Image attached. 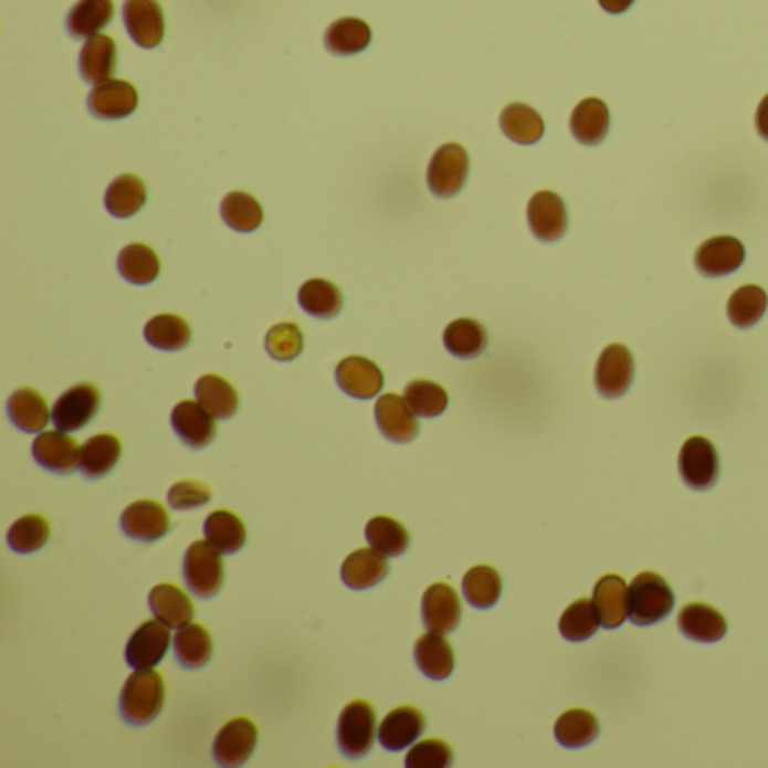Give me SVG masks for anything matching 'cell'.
Returning a JSON list of instances; mask_svg holds the SVG:
<instances>
[{"label": "cell", "instance_id": "obj_1", "mask_svg": "<svg viewBox=\"0 0 768 768\" xmlns=\"http://www.w3.org/2000/svg\"><path fill=\"white\" fill-rule=\"evenodd\" d=\"M165 705V681L156 670H136L120 694V715L131 726L158 719Z\"/></svg>", "mask_w": 768, "mask_h": 768}, {"label": "cell", "instance_id": "obj_2", "mask_svg": "<svg viewBox=\"0 0 768 768\" xmlns=\"http://www.w3.org/2000/svg\"><path fill=\"white\" fill-rule=\"evenodd\" d=\"M674 609V590L659 572H640L629 586V620L649 627L665 620Z\"/></svg>", "mask_w": 768, "mask_h": 768}, {"label": "cell", "instance_id": "obj_3", "mask_svg": "<svg viewBox=\"0 0 768 768\" xmlns=\"http://www.w3.org/2000/svg\"><path fill=\"white\" fill-rule=\"evenodd\" d=\"M377 713L368 701H351L338 717V748L349 759L366 757L377 741Z\"/></svg>", "mask_w": 768, "mask_h": 768}, {"label": "cell", "instance_id": "obj_4", "mask_svg": "<svg viewBox=\"0 0 768 768\" xmlns=\"http://www.w3.org/2000/svg\"><path fill=\"white\" fill-rule=\"evenodd\" d=\"M221 550L214 548L208 539L206 541H194L188 550H186V559H183V579L188 583V588L197 598L210 600L214 598L221 586H223V559H221Z\"/></svg>", "mask_w": 768, "mask_h": 768}, {"label": "cell", "instance_id": "obj_5", "mask_svg": "<svg viewBox=\"0 0 768 768\" xmlns=\"http://www.w3.org/2000/svg\"><path fill=\"white\" fill-rule=\"evenodd\" d=\"M681 481L692 490H711L719 481V453L705 438H690L678 453Z\"/></svg>", "mask_w": 768, "mask_h": 768}, {"label": "cell", "instance_id": "obj_6", "mask_svg": "<svg viewBox=\"0 0 768 768\" xmlns=\"http://www.w3.org/2000/svg\"><path fill=\"white\" fill-rule=\"evenodd\" d=\"M466 176H469V154L460 145L449 143L433 154L429 162L427 181L435 197L451 199L464 188Z\"/></svg>", "mask_w": 768, "mask_h": 768}, {"label": "cell", "instance_id": "obj_7", "mask_svg": "<svg viewBox=\"0 0 768 768\" xmlns=\"http://www.w3.org/2000/svg\"><path fill=\"white\" fill-rule=\"evenodd\" d=\"M102 406V394L93 383H77L54 401L52 422L56 429L75 433L84 429Z\"/></svg>", "mask_w": 768, "mask_h": 768}, {"label": "cell", "instance_id": "obj_8", "mask_svg": "<svg viewBox=\"0 0 768 768\" xmlns=\"http://www.w3.org/2000/svg\"><path fill=\"white\" fill-rule=\"evenodd\" d=\"M169 624H165L162 620H147L145 624H140L134 635L127 642L125 656L129 667L134 670H154L169 652L171 644V633H169Z\"/></svg>", "mask_w": 768, "mask_h": 768}, {"label": "cell", "instance_id": "obj_9", "mask_svg": "<svg viewBox=\"0 0 768 768\" xmlns=\"http://www.w3.org/2000/svg\"><path fill=\"white\" fill-rule=\"evenodd\" d=\"M633 375H635V364L629 347L620 343L604 347L596 368V388L602 397L618 399L627 394V390L633 383Z\"/></svg>", "mask_w": 768, "mask_h": 768}, {"label": "cell", "instance_id": "obj_10", "mask_svg": "<svg viewBox=\"0 0 768 768\" xmlns=\"http://www.w3.org/2000/svg\"><path fill=\"white\" fill-rule=\"evenodd\" d=\"M32 455L43 469L54 471V474H73L80 469L82 446L62 429L41 431L32 444Z\"/></svg>", "mask_w": 768, "mask_h": 768}, {"label": "cell", "instance_id": "obj_11", "mask_svg": "<svg viewBox=\"0 0 768 768\" xmlns=\"http://www.w3.org/2000/svg\"><path fill=\"white\" fill-rule=\"evenodd\" d=\"M527 223L539 242H559L568 230L566 203L555 192H537L527 203Z\"/></svg>", "mask_w": 768, "mask_h": 768}, {"label": "cell", "instance_id": "obj_12", "mask_svg": "<svg viewBox=\"0 0 768 768\" xmlns=\"http://www.w3.org/2000/svg\"><path fill=\"white\" fill-rule=\"evenodd\" d=\"M375 418L379 431L397 444L412 442L420 435L418 412L408 406V401L399 394H381L375 406Z\"/></svg>", "mask_w": 768, "mask_h": 768}, {"label": "cell", "instance_id": "obj_13", "mask_svg": "<svg viewBox=\"0 0 768 768\" xmlns=\"http://www.w3.org/2000/svg\"><path fill=\"white\" fill-rule=\"evenodd\" d=\"M257 746V726L255 722L240 717L228 722L214 739V761L221 766H242L249 761Z\"/></svg>", "mask_w": 768, "mask_h": 768}, {"label": "cell", "instance_id": "obj_14", "mask_svg": "<svg viewBox=\"0 0 768 768\" xmlns=\"http://www.w3.org/2000/svg\"><path fill=\"white\" fill-rule=\"evenodd\" d=\"M120 525H123V532L129 539L143 541V544H154V541L162 539L171 527L167 509L156 501L131 503L123 512Z\"/></svg>", "mask_w": 768, "mask_h": 768}, {"label": "cell", "instance_id": "obj_15", "mask_svg": "<svg viewBox=\"0 0 768 768\" xmlns=\"http://www.w3.org/2000/svg\"><path fill=\"white\" fill-rule=\"evenodd\" d=\"M138 91L123 80H108L97 84L88 95V108L99 120H123L138 108Z\"/></svg>", "mask_w": 768, "mask_h": 768}, {"label": "cell", "instance_id": "obj_16", "mask_svg": "<svg viewBox=\"0 0 768 768\" xmlns=\"http://www.w3.org/2000/svg\"><path fill=\"white\" fill-rule=\"evenodd\" d=\"M462 618V604L451 583L438 581L427 588L422 598V620L429 631L451 633L457 629Z\"/></svg>", "mask_w": 768, "mask_h": 768}, {"label": "cell", "instance_id": "obj_17", "mask_svg": "<svg viewBox=\"0 0 768 768\" xmlns=\"http://www.w3.org/2000/svg\"><path fill=\"white\" fill-rule=\"evenodd\" d=\"M125 25L140 48H158L165 39V14L158 0H125Z\"/></svg>", "mask_w": 768, "mask_h": 768}, {"label": "cell", "instance_id": "obj_18", "mask_svg": "<svg viewBox=\"0 0 768 768\" xmlns=\"http://www.w3.org/2000/svg\"><path fill=\"white\" fill-rule=\"evenodd\" d=\"M746 260V249L735 238H713L698 246L694 255L696 271L705 277H724L735 273Z\"/></svg>", "mask_w": 768, "mask_h": 768}, {"label": "cell", "instance_id": "obj_19", "mask_svg": "<svg viewBox=\"0 0 768 768\" xmlns=\"http://www.w3.org/2000/svg\"><path fill=\"white\" fill-rule=\"evenodd\" d=\"M171 427L190 449H206L217 438V424L199 401H181L171 412Z\"/></svg>", "mask_w": 768, "mask_h": 768}, {"label": "cell", "instance_id": "obj_20", "mask_svg": "<svg viewBox=\"0 0 768 768\" xmlns=\"http://www.w3.org/2000/svg\"><path fill=\"white\" fill-rule=\"evenodd\" d=\"M427 728V717L412 705L394 707L379 726V741L386 750H403L415 744Z\"/></svg>", "mask_w": 768, "mask_h": 768}, {"label": "cell", "instance_id": "obj_21", "mask_svg": "<svg viewBox=\"0 0 768 768\" xmlns=\"http://www.w3.org/2000/svg\"><path fill=\"white\" fill-rule=\"evenodd\" d=\"M336 383L354 399H372L383 388V372L366 357H347L336 368Z\"/></svg>", "mask_w": 768, "mask_h": 768}, {"label": "cell", "instance_id": "obj_22", "mask_svg": "<svg viewBox=\"0 0 768 768\" xmlns=\"http://www.w3.org/2000/svg\"><path fill=\"white\" fill-rule=\"evenodd\" d=\"M609 125H611L609 108L598 97H588L579 102L570 115V134L577 143L586 147L600 145L609 134Z\"/></svg>", "mask_w": 768, "mask_h": 768}, {"label": "cell", "instance_id": "obj_23", "mask_svg": "<svg viewBox=\"0 0 768 768\" xmlns=\"http://www.w3.org/2000/svg\"><path fill=\"white\" fill-rule=\"evenodd\" d=\"M390 572V564L383 553L375 548H361L354 550L340 568L343 583L354 590H366L377 583H381Z\"/></svg>", "mask_w": 768, "mask_h": 768}, {"label": "cell", "instance_id": "obj_24", "mask_svg": "<svg viewBox=\"0 0 768 768\" xmlns=\"http://www.w3.org/2000/svg\"><path fill=\"white\" fill-rule=\"evenodd\" d=\"M593 607L600 624L618 629L629 618V586L620 575H604L593 593Z\"/></svg>", "mask_w": 768, "mask_h": 768}, {"label": "cell", "instance_id": "obj_25", "mask_svg": "<svg viewBox=\"0 0 768 768\" xmlns=\"http://www.w3.org/2000/svg\"><path fill=\"white\" fill-rule=\"evenodd\" d=\"M149 607L151 613L162 620L165 624L181 629L192 622L194 618V604L188 598L186 590L176 583H158L149 593Z\"/></svg>", "mask_w": 768, "mask_h": 768}, {"label": "cell", "instance_id": "obj_26", "mask_svg": "<svg viewBox=\"0 0 768 768\" xmlns=\"http://www.w3.org/2000/svg\"><path fill=\"white\" fill-rule=\"evenodd\" d=\"M117 66V45L106 34H95L86 39L80 54V73L91 84H104L113 80Z\"/></svg>", "mask_w": 768, "mask_h": 768}, {"label": "cell", "instance_id": "obj_27", "mask_svg": "<svg viewBox=\"0 0 768 768\" xmlns=\"http://www.w3.org/2000/svg\"><path fill=\"white\" fill-rule=\"evenodd\" d=\"M415 663L424 676L433 681H444L455 667V654L444 633L429 631L415 642Z\"/></svg>", "mask_w": 768, "mask_h": 768}, {"label": "cell", "instance_id": "obj_28", "mask_svg": "<svg viewBox=\"0 0 768 768\" xmlns=\"http://www.w3.org/2000/svg\"><path fill=\"white\" fill-rule=\"evenodd\" d=\"M8 415L12 424L23 433H41L52 420V412L41 392L34 388L17 390L8 401Z\"/></svg>", "mask_w": 768, "mask_h": 768}, {"label": "cell", "instance_id": "obj_29", "mask_svg": "<svg viewBox=\"0 0 768 768\" xmlns=\"http://www.w3.org/2000/svg\"><path fill=\"white\" fill-rule=\"evenodd\" d=\"M678 629L683 635L696 642H717L726 635V618L711 604H687L678 613Z\"/></svg>", "mask_w": 768, "mask_h": 768}, {"label": "cell", "instance_id": "obj_30", "mask_svg": "<svg viewBox=\"0 0 768 768\" xmlns=\"http://www.w3.org/2000/svg\"><path fill=\"white\" fill-rule=\"evenodd\" d=\"M123 455V442L111 433H99L93 435L84 446L80 455V469L82 474L91 481L104 478L106 474L115 469V464L120 462Z\"/></svg>", "mask_w": 768, "mask_h": 768}, {"label": "cell", "instance_id": "obj_31", "mask_svg": "<svg viewBox=\"0 0 768 768\" xmlns=\"http://www.w3.org/2000/svg\"><path fill=\"white\" fill-rule=\"evenodd\" d=\"M197 401L210 412L214 420H230L240 408V394L230 381L219 375H203L197 386Z\"/></svg>", "mask_w": 768, "mask_h": 768}, {"label": "cell", "instance_id": "obj_32", "mask_svg": "<svg viewBox=\"0 0 768 768\" xmlns=\"http://www.w3.org/2000/svg\"><path fill=\"white\" fill-rule=\"evenodd\" d=\"M214 652L212 635L203 624H186L173 638V654L188 670H201L210 663Z\"/></svg>", "mask_w": 768, "mask_h": 768}, {"label": "cell", "instance_id": "obj_33", "mask_svg": "<svg viewBox=\"0 0 768 768\" xmlns=\"http://www.w3.org/2000/svg\"><path fill=\"white\" fill-rule=\"evenodd\" d=\"M203 535L223 555H234L246 544V525L238 514L228 509H217L206 518Z\"/></svg>", "mask_w": 768, "mask_h": 768}, {"label": "cell", "instance_id": "obj_34", "mask_svg": "<svg viewBox=\"0 0 768 768\" xmlns=\"http://www.w3.org/2000/svg\"><path fill=\"white\" fill-rule=\"evenodd\" d=\"M104 203H106V210L117 219L134 217L147 203V186L143 179H138V176H134V173L117 176V179L106 190Z\"/></svg>", "mask_w": 768, "mask_h": 768}, {"label": "cell", "instance_id": "obj_35", "mask_svg": "<svg viewBox=\"0 0 768 768\" xmlns=\"http://www.w3.org/2000/svg\"><path fill=\"white\" fill-rule=\"evenodd\" d=\"M501 129L503 134L518 145H535L541 140L546 125L544 117L527 104H509L501 113Z\"/></svg>", "mask_w": 768, "mask_h": 768}, {"label": "cell", "instance_id": "obj_36", "mask_svg": "<svg viewBox=\"0 0 768 768\" xmlns=\"http://www.w3.org/2000/svg\"><path fill=\"white\" fill-rule=\"evenodd\" d=\"M487 329L471 318H457L444 329V347L457 359H476L487 349Z\"/></svg>", "mask_w": 768, "mask_h": 768}, {"label": "cell", "instance_id": "obj_37", "mask_svg": "<svg viewBox=\"0 0 768 768\" xmlns=\"http://www.w3.org/2000/svg\"><path fill=\"white\" fill-rule=\"evenodd\" d=\"M372 41V30L361 19H338L325 32V48L336 56L364 52Z\"/></svg>", "mask_w": 768, "mask_h": 768}, {"label": "cell", "instance_id": "obj_38", "mask_svg": "<svg viewBox=\"0 0 768 768\" xmlns=\"http://www.w3.org/2000/svg\"><path fill=\"white\" fill-rule=\"evenodd\" d=\"M113 0H80L66 19V28L75 39H91L113 21Z\"/></svg>", "mask_w": 768, "mask_h": 768}, {"label": "cell", "instance_id": "obj_39", "mask_svg": "<svg viewBox=\"0 0 768 768\" xmlns=\"http://www.w3.org/2000/svg\"><path fill=\"white\" fill-rule=\"evenodd\" d=\"M301 307L314 318H336L343 309V293L336 284L323 277L307 280L298 293Z\"/></svg>", "mask_w": 768, "mask_h": 768}, {"label": "cell", "instance_id": "obj_40", "mask_svg": "<svg viewBox=\"0 0 768 768\" xmlns=\"http://www.w3.org/2000/svg\"><path fill=\"white\" fill-rule=\"evenodd\" d=\"M462 593L476 609H492L503 593V579L492 566H474L462 579Z\"/></svg>", "mask_w": 768, "mask_h": 768}, {"label": "cell", "instance_id": "obj_41", "mask_svg": "<svg viewBox=\"0 0 768 768\" xmlns=\"http://www.w3.org/2000/svg\"><path fill=\"white\" fill-rule=\"evenodd\" d=\"M145 338L151 347L165 349V351H179L190 345L192 329L186 318L173 314H160L154 316L145 325Z\"/></svg>", "mask_w": 768, "mask_h": 768}, {"label": "cell", "instance_id": "obj_42", "mask_svg": "<svg viewBox=\"0 0 768 768\" xmlns=\"http://www.w3.org/2000/svg\"><path fill=\"white\" fill-rule=\"evenodd\" d=\"M368 544L386 557H401L410 546L408 529L392 516H375L366 525Z\"/></svg>", "mask_w": 768, "mask_h": 768}, {"label": "cell", "instance_id": "obj_43", "mask_svg": "<svg viewBox=\"0 0 768 768\" xmlns=\"http://www.w3.org/2000/svg\"><path fill=\"white\" fill-rule=\"evenodd\" d=\"M598 735H600L598 717L593 713L581 711V707L564 713L555 726V737L566 748H581L590 741H596Z\"/></svg>", "mask_w": 768, "mask_h": 768}, {"label": "cell", "instance_id": "obj_44", "mask_svg": "<svg viewBox=\"0 0 768 768\" xmlns=\"http://www.w3.org/2000/svg\"><path fill=\"white\" fill-rule=\"evenodd\" d=\"M768 307V298L766 291L761 286L755 284H746L739 286L728 301V318L735 327L739 329H748L753 325H757L761 320V316L766 314Z\"/></svg>", "mask_w": 768, "mask_h": 768}, {"label": "cell", "instance_id": "obj_45", "mask_svg": "<svg viewBox=\"0 0 768 768\" xmlns=\"http://www.w3.org/2000/svg\"><path fill=\"white\" fill-rule=\"evenodd\" d=\"M117 271L131 284H151L160 275V260L149 246L129 244L117 257Z\"/></svg>", "mask_w": 768, "mask_h": 768}, {"label": "cell", "instance_id": "obj_46", "mask_svg": "<svg viewBox=\"0 0 768 768\" xmlns=\"http://www.w3.org/2000/svg\"><path fill=\"white\" fill-rule=\"evenodd\" d=\"M223 221L238 232H253L264 221L260 201L246 192H230L221 203Z\"/></svg>", "mask_w": 768, "mask_h": 768}, {"label": "cell", "instance_id": "obj_47", "mask_svg": "<svg viewBox=\"0 0 768 768\" xmlns=\"http://www.w3.org/2000/svg\"><path fill=\"white\" fill-rule=\"evenodd\" d=\"M50 539V523L41 514L21 516L8 532V541L14 553L30 555L41 550Z\"/></svg>", "mask_w": 768, "mask_h": 768}, {"label": "cell", "instance_id": "obj_48", "mask_svg": "<svg viewBox=\"0 0 768 768\" xmlns=\"http://www.w3.org/2000/svg\"><path fill=\"white\" fill-rule=\"evenodd\" d=\"M403 399L418 412V418H438L449 406L446 390L440 383L427 379L410 381L403 390Z\"/></svg>", "mask_w": 768, "mask_h": 768}, {"label": "cell", "instance_id": "obj_49", "mask_svg": "<svg viewBox=\"0 0 768 768\" xmlns=\"http://www.w3.org/2000/svg\"><path fill=\"white\" fill-rule=\"evenodd\" d=\"M598 627H600V618L596 613L593 600H577V602H572L564 611V616L559 620V631L570 642L588 640L590 635L598 631Z\"/></svg>", "mask_w": 768, "mask_h": 768}, {"label": "cell", "instance_id": "obj_50", "mask_svg": "<svg viewBox=\"0 0 768 768\" xmlns=\"http://www.w3.org/2000/svg\"><path fill=\"white\" fill-rule=\"evenodd\" d=\"M305 347V336L295 323H280L266 334V351L275 361L298 359Z\"/></svg>", "mask_w": 768, "mask_h": 768}, {"label": "cell", "instance_id": "obj_51", "mask_svg": "<svg viewBox=\"0 0 768 768\" xmlns=\"http://www.w3.org/2000/svg\"><path fill=\"white\" fill-rule=\"evenodd\" d=\"M453 764V750L442 739L415 741L406 755L408 768H446Z\"/></svg>", "mask_w": 768, "mask_h": 768}, {"label": "cell", "instance_id": "obj_52", "mask_svg": "<svg viewBox=\"0 0 768 768\" xmlns=\"http://www.w3.org/2000/svg\"><path fill=\"white\" fill-rule=\"evenodd\" d=\"M210 498H212L210 487L199 481L176 483L167 494V501L173 509H197L201 505H208Z\"/></svg>", "mask_w": 768, "mask_h": 768}, {"label": "cell", "instance_id": "obj_53", "mask_svg": "<svg viewBox=\"0 0 768 768\" xmlns=\"http://www.w3.org/2000/svg\"><path fill=\"white\" fill-rule=\"evenodd\" d=\"M755 127L759 131V136L768 143V95L759 102L757 113H755Z\"/></svg>", "mask_w": 768, "mask_h": 768}, {"label": "cell", "instance_id": "obj_54", "mask_svg": "<svg viewBox=\"0 0 768 768\" xmlns=\"http://www.w3.org/2000/svg\"><path fill=\"white\" fill-rule=\"evenodd\" d=\"M633 3H635V0H600L602 10L609 12V14H622V12H627Z\"/></svg>", "mask_w": 768, "mask_h": 768}]
</instances>
